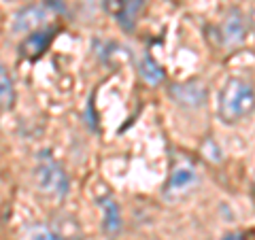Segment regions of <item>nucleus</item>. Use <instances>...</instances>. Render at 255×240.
Here are the masks:
<instances>
[{
    "mask_svg": "<svg viewBox=\"0 0 255 240\" xmlns=\"http://www.w3.org/2000/svg\"><path fill=\"white\" fill-rule=\"evenodd\" d=\"M36 183H38V187H41V191H45V194H49L53 198H64L68 194L66 174H64L58 162H53V159L47 155H45V159H41V164L36 168Z\"/></svg>",
    "mask_w": 255,
    "mask_h": 240,
    "instance_id": "obj_2",
    "label": "nucleus"
},
{
    "mask_svg": "<svg viewBox=\"0 0 255 240\" xmlns=\"http://www.w3.org/2000/svg\"><path fill=\"white\" fill-rule=\"evenodd\" d=\"M255 109V90L245 79H228L219 94V115L226 121H238Z\"/></svg>",
    "mask_w": 255,
    "mask_h": 240,
    "instance_id": "obj_1",
    "label": "nucleus"
},
{
    "mask_svg": "<svg viewBox=\"0 0 255 240\" xmlns=\"http://www.w3.org/2000/svg\"><path fill=\"white\" fill-rule=\"evenodd\" d=\"M45 23V9L43 6H36V4H30L26 9H19L15 13L11 28L13 32L17 34H26V32H34L38 26Z\"/></svg>",
    "mask_w": 255,
    "mask_h": 240,
    "instance_id": "obj_3",
    "label": "nucleus"
},
{
    "mask_svg": "<svg viewBox=\"0 0 255 240\" xmlns=\"http://www.w3.org/2000/svg\"><path fill=\"white\" fill-rule=\"evenodd\" d=\"M0 96H2V109H11L13 105V83L9 79V73H6V68L2 66L0 68Z\"/></svg>",
    "mask_w": 255,
    "mask_h": 240,
    "instance_id": "obj_11",
    "label": "nucleus"
},
{
    "mask_svg": "<svg viewBox=\"0 0 255 240\" xmlns=\"http://www.w3.org/2000/svg\"><path fill=\"white\" fill-rule=\"evenodd\" d=\"M140 75L145 77V81L149 83H159L164 79V70L159 68V64L151 58V55H145L140 60Z\"/></svg>",
    "mask_w": 255,
    "mask_h": 240,
    "instance_id": "obj_10",
    "label": "nucleus"
},
{
    "mask_svg": "<svg viewBox=\"0 0 255 240\" xmlns=\"http://www.w3.org/2000/svg\"><path fill=\"white\" fill-rule=\"evenodd\" d=\"M223 240H245V236L243 234H228Z\"/></svg>",
    "mask_w": 255,
    "mask_h": 240,
    "instance_id": "obj_13",
    "label": "nucleus"
},
{
    "mask_svg": "<svg viewBox=\"0 0 255 240\" xmlns=\"http://www.w3.org/2000/svg\"><path fill=\"white\" fill-rule=\"evenodd\" d=\"M174 100L183 107H200L204 102V90L198 83H181L172 87Z\"/></svg>",
    "mask_w": 255,
    "mask_h": 240,
    "instance_id": "obj_6",
    "label": "nucleus"
},
{
    "mask_svg": "<svg viewBox=\"0 0 255 240\" xmlns=\"http://www.w3.org/2000/svg\"><path fill=\"white\" fill-rule=\"evenodd\" d=\"M102 211H105V230L109 234H115L122 228V215H119L117 202L113 198H105L102 200Z\"/></svg>",
    "mask_w": 255,
    "mask_h": 240,
    "instance_id": "obj_9",
    "label": "nucleus"
},
{
    "mask_svg": "<svg viewBox=\"0 0 255 240\" xmlns=\"http://www.w3.org/2000/svg\"><path fill=\"white\" fill-rule=\"evenodd\" d=\"M140 6H142V0H107V9L115 15L117 21L126 30L134 28V21H136Z\"/></svg>",
    "mask_w": 255,
    "mask_h": 240,
    "instance_id": "obj_4",
    "label": "nucleus"
},
{
    "mask_svg": "<svg viewBox=\"0 0 255 240\" xmlns=\"http://www.w3.org/2000/svg\"><path fill=\"white\" fill-rule=\"evenodd\" d=\"M221 32H223V41H226L228 45L243 43L245 36H247V23L243 19V15L238 11H232L226 17V21H223Z\"/></svg>",
    "mask_w": 255,
    "mask_h": 240,
    "instance_id": "obj_5",
    "label": "nucleus"
},
{
    "mask_svg": "<svg viewBox=\"0 0 255 240\" xmlns=\"http://www.w3.org/2000/svg\"><path fill=\"white\" fill-rule=\"evenodd\" d=\"M51 38H53V30H43V32H34V34H30L21 45L23 55H28V58H38V55L49 47Z\"/></svg>",
    "mask_w": 255,
    "mask_h": 240,
    "instance_id": "obj_7",
    "label": "nucleus"
},
{
    "mask_svg": "<svg viewBox=\"0 0 255 240\" xmlns=\"http://www.w3.org/2000/svg\"><path fill=\"white\" fill-rule=\"evenodd\" d=\"M32 240H62L55 232L51 230H47V228H41V230H36L34 234H32Z\"/></svg>",
    "mask_w": 255,
    "mask_h": 240,
    "instance_id": "obj_12",
    "label": "nucleus"
},
{
    "mask_svg": "<svg viewBox=\"0 0 255 240\" xmlns=\"http://www.w3.org/2000/svg\"><path fill=\"white\" fill-rule=\"evenodd\" d=\"M194 183H196V172L187 166H181L172 172V177L168 181V194H177V191L181 194V191L189 189Z\"/></svg>",
    "mask_w": 255,
    "mask_h": 240,
    "instance_id": "obj_8",
    "label": "nucleus"
}]
</instances>
